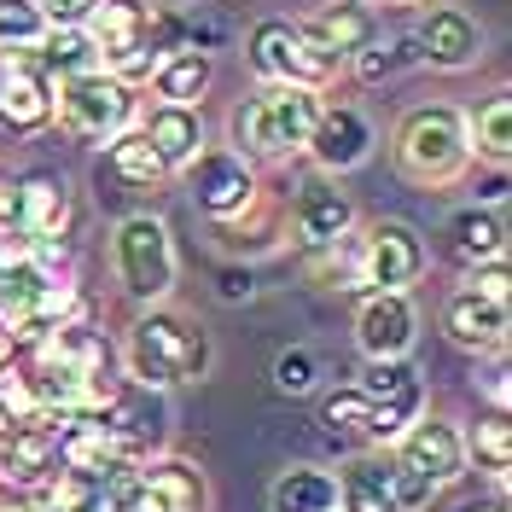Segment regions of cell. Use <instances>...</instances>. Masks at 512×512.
<instances>
[{
	"label": "cell",
	"instance_id": "1",
	"mask_svg": "<svg viewBox=\"0 0 512 512\" xmlns=\"http://www.w3.org/2000/svg\"><path fill=\"white\" fill-rule=\"evenodd\" d=\"M18 350L30 361V379L41 390L47 425L94 414V408H105L123 390L117 384V350L99 338L94 326H82V320H59L53 332H35Z\"/></svg>",
	"mask_w": 512,
	"mask_h": 512
},
{
	"label": "cell",
	"instance_id": "2",
	"mask_svg": "<svg viewBox=\"0 0 512 512\" xmlns=\"http://www.w3.org/2000/svg\"><path fill=\"white\" fill-rule=\"evenodd\" d=\"M315 88H291V82H262L251 99L233 105L227 117V146L239 152L245 163H291L303 158L309 146V128L320 117Z\"/></svg>",
	"mask_w": 512,
	"mask_h": 512
},
{
	"label": "cell",
	"instance_id": "3",
	"mask_svg": "<svg viewBox=\"0 0 512 512\" xmlns=\"http://www.w3.org/2000/svg\"><path fill=\"white\" fill-rule=\"evenodd\" d=\"M123 373L140 390H175V384H198L210 373V338L204 326L163 303H146V315L128 326L123 344Z\"/></svg>",
	"mask_w": 512,
	"mask_h": 512
},
{
	"label": "cell",
	"instance_id": "4",
	"mask_svg": "<svg viewBox=\"0 0 512 512\" xmlns=\"http://www.w3.org/2000/svg\"><path fill=\"white\" fill-rule=\"evenodd\" d=\"M390 163L408 187H454L472 169L466 146V111L460 105H414L390 134Z\"/></svg>",
	"mask_w": 512,
	"mask_h": 512
},
{
	"label": "cell",
	"instance_id": "5",
	"mask_svg": "<svg viewBox=\"0 0 512 512\" xmlns=\"http://www.w3.org/2000/svg\"><path fill=\"white\" fill-rule=\"evenodd\" d=\"M53 123H59L70 140H88V146L117 140L123 128L140 123L134 82L99 70V64L76 70V76H59V82H53Z\"/></svg>",
	"mask_w": 512,
	"mask_h": 512
},
{
	"label": "cell",
	"instance_id": "6",
	"mask_svg": "<svg viewBox=\"0 0 512 512\" xmlns=\"http://www.w3.org/2000/svg\"><path fill=\"white\" fill-rule=\"evenodd\" d=\"M82 30L94 41V64L123 76V82H146L152 64L169 53L158 41V6L152 0H99L82 18Z\"/></svg>",
	"mask_w": 512,
	"mask_h": 512
},
{
	"label": "cell",
	"instance_id": "7",
	"mask_svg": "<svg viewBox=\"0 0 512 512\" xmlns=\"http://www.w3.org/2000/svg\"><path fill=\"white\" fill-rule=\"evenodd\" d=\"M111 274H117V286H123L140 309H146V303H163V297L175 291V274H181L169 222L152 216V210L123 216L117 233H111Z\"/></svg>",
	"mask_w": 512,
	"mask_h": 512
},
{
	"label": "cell",
	"instance_id": "8",
	"mask_svg": "<svg viewBox=\"0 0 512 512\" xmlns=\"http://www.w3.org/2000/svg\"><path fill=\"white\" fill-rule=\"evenodd\" d=\"M245 59L262 82H291V88H315L326 94L332 76L344 70L338 59H326L309 35L297 30V18H262L251 35H245Z\"/></svg>",
	"mask_w": 512,
	"mask_h": 512
},
{
	"label": "cell",
	"instance_id": "9",
	"mask_svg": "<svg viewBox=\"0 0 512 512\" xmlns=\"http://www.w3.org/2000/svg\"><path fill=\"white\" fill-rule=\"evenodd\" d=\"M367 425H361V437L373 448H390L419 414H425V384H419L414 361L408 355H390V361H367Z\"/></svg>",
	"mask_w": 512,
	"mask_h": 512
},
{
	"label": "cell",
	"instance_id": "10",
	"mask_svg": "<svg viewBox=\"0 0 512 512\" xmlns=\"http://www.w3.org/2000/svg\"><path fill=\"white\" fill-rule=\"evenodd\" d=\"M181 175H187L192 204H198L210 222H233V216H245L256 198H262L256 163H245L233 146H204Z\"/></svg>",
	"mask_w": 512,
	"mask_h": 512
},
{
	"label": "cell",
	"instance_id": "11",
	"mask_svg": "<svg viewBox=\"0 0 512 512\" xmlns=\"http://www.w3.org/2000/svg\"><path fill=\"white\" fill-rule=\"evenodd\" d=\"M414 64H431V70H472L483 59V24L460 6V0H437L425 6L414 24Z\"/></svg>",
	"mask_w": 512,
	"mask_h": 512
},
{
	"label": "cell",
	"instance_id": "12",
	"mask_svg": "<svg viewBox=\"0 0 512 512\" xmlns=\"http://www.w3.org/2000/svg\"><path fill=\"white\" fill-rule=\"evenodd\" d=\"M373 146H379V128H373V117L361 111V105H350V99H320V117L315 128H309V158H315L320 175H350V169H361V163L373 158Z\"/></svg>",
	"mask_w": 512,
	"mask_h": 512
},
{
	"label": "cell",
	"instance_id": "13",
	"mask_svg": "<svg viewBox=\"0 0 512 512\" xmlns=\"http://www.w3.org/2000/svg\"><path fill=\"white\" fill-rule=\"evenodd\" d=\"M431 268V251L408 222H373L361 233V286L373 291H408Z\"/></svg>",
	"mask_w": 512,
	"mask_h": 512
},
{
	"label": "cell",
	"instance_id": "14",
	"mask_svg": "<svg viewBox=\"0 0 512 512\" xmlns=\"http://www.w3.org/2000/svg\"><path fill=\"white\" fill-rule=\"evenodd\" d=\"M0 128L12 140L53 128V76L30 53H0Z\"/></svg>",
	"mask_w": 512,
	"mask_h": 512
},
{
	"label": "cell",
	"instance_id": "15",
	"mask_svg": "<svg viewBox=\"0 0 512 512\" xmlns=\"http://www.w3.org/2000/svg\"><path fill=\"white\" fill-rule=\"evenodd\" d=\"M6 192H12V227L30 245L64 239V227H70V181L59 169H24Z\"/></svg>",
	"mask_w": 512,
	"mask_h": 512
},
{
	"label": "cell",
	"instance_id": "16",
	"mask_svg": "<svg viewBox=\"0 0 512 512\" xmlns=\"http://www.w3.org/2000/svg\"><path fill=\"white\" fill-rule=\"evenodd\" d=\"M390 454H396V460H408L414 472H425L437 489L460 483V472H466V437H460V425H454V419H437V414H419L414 425L390 443Z\"/></svg>",
	"mask_w": 512,
	"mask_h": 512
},
{
	"label": "cell",
	"instance_id": "17",
	"mask_svg": "<svg viewBox=\"0 0 512 512\" xmlns=\"http://www.w3.org/2000/svg\"><path fill=\"white\" fill-rule=\"evenodd\" d=\"M355 198L332 175H309L303 187H297V204H291V233L320 251V245H338V239H350L355 233Z\"/></svg>",
	"mask_w": 512,
	"mask_h": 512
},
{
	"label": "cell",
	"instance_id": "18",
	"mask_svg": "<svg viewBox=\"0 0 512 512\" xmlns=\"http://www.w3.org/2000/svg\"><path fill=\"white\" fill-rule=\"evenodd\" d=\"M419 315L408 291H373L355 315V350L367 361H390V355H414Z\"/></svg>",
	"mask_w": 512,
	"mask_h": 512
},
{
	"label": "cell",
	"instance_id": "19",
	"mask_svg": "<svg viewBox=\"0 0 512 512\" xmlns=\"http://www.w3.org/2000/svg\"><path fill=\"white\" fill-rule=\"evenodd\" d=\"M507 297H483V291L460 286L443 303V338L454 350H472V355H501L507 350Z\"/></svg>",
	"mask_w": 512,
	"mask_h": 512
},
{
	"label": "cell",
	"instance_id": "20",
	"mask_svg": "<svg viewBox=\"0 0 512 512\" xmlns=\"http://www.w3.org/2000/svg\"><path fill=\"white\" fill-rule=\"evenodd\" d=\"M297 30L315 41L326 59L350 64L373 35H379V18H373V6L367 0H320L315 12H303L297 18Z\"/></svg>",
	"mask_w": 512,
	"mask_h": 512
},
{
	"label": "cell",
	"instance_id": "21",
	"mask_svg": "<svg viewBox=\"0 0 512 512\" xmlns=\"http://www.w3.org/2000/svg\"><path fill=\"white\" fill-rule=\"evenodd\" d=\"M134 512H204V472L181 454H146Z\"/></svg>",
	"mask_w": 512,
	"mask_h": 512
},
{
	"label": "cell",
	"instance_id": "22",
	"mask_svg": "<svg viewBox=\"0 0 512 512\" xmlns=\"http://www.w3.org/2000/svg\"><path fill=\"white\" fill-rule=\"evenodd\" d=\"M140 134H146L152 152L169 163V175H181V169L204 152V117H198V105H169V99H158V105L140 117Z\"/></svg>",
	"mask_w": 512,
	"mask_h": 512
},
{
	"label": "cell",
	"instance_id": "23",
	"mask_svg": "<svg viewBox=\"0 0 512 512\" xmlns=\"http://www.w3.org/2000/svg\"><path fill=\"white\" fill-rule=\"evenodd\" d=\"M59 466V431L53 425H6L0 431V483L35 489Z\"/></svg>",
	"mask_w": 512,
	"mask_h": 512
},
{
	"label": "cell",
	"instance_id": "24",
	"mask_svg": "<svg viewBox=\"0 0 512 512\" xmlns=\"http://www.w3.org/2000/svg\"><path fill=\"white\" fill-rule=\"evenodd\" d=\"M152 94L169 99V105H198V99L210 94V82H216V64L210 53H198V47H169L158 64H152Z\"/></svg>",
	"mask_w": 512,
	"mask_h": 512
},
{
	"label": "cell",
	"instance_id": "25",
	"mask_svg": "<svg viewBox=\"0 0 512 512\" xmlns=\"http://www.w3.org/2000/svg\"><path fill=\"white\" fill-rule=\"evenodd\" d=\"M338 512H396L390 495V454H355L350 466L338 472Z\"/></svg>",
	"mask_w": 512,
	"mask_h": 512
},
{
	"label": "cell",
	"instance_id": "26",
	"mask_svg": "<svg viewBox=\"0 0 512 512\" xmlns=\"http://www.w3.org/2000/svg\"><path fill=\"white\" fill-rule=\"evenodd\" d=\"M448 251H454L460 268L489 262V256H507V222H501V210H478V204L454 210L448 216Z\"/></svg>",
	"mask_w": 512,
	"mask_h": 512
},
{
	"label": "cell",
	"instance_id": "27",
	"mask_svg": "<svg viewBox=\"0 0 512 512\" xmlns=\"http://www.w3.org/2000/svg\"><path fill=\"white\" fill-rule=\"evenodd\" d=\"M268 512H338V478L326 466H286L268 483Z\"/></svg>",
	"mask_w": 512,
	"mask_h": 512
},
{
	"label": "cell",
	"instance_id": "28",
	"mask_svg": "<svg viewBox=\"0 0 512 512\" xmlns=\"http://www.w3.org/2000/svg\"><path fill=\"white\" fill-rule=\"evenodd\" d=\"M105 169H111L123 187H163V181H169V163L152 152V140L140 134V123L123 128L117 140H105Z\"/></svg>",
	"mask_w": 512,
	"mask_h": 512
},
{
	"label": "cell",
	"instance_id": "29",
	"mask_svg": "<svg viewBox=\"0 0 512 512\" xmlns=\"http://www.w3.org/2000/svg\"><path fill=\"white\" fill-rule=\"evenodd\" d=\"M466 146L483 163H507L512 158V99L489 94L478 111H466Z\"/></svg>",
	"mask_w": 512,
	"mask_h": 512
},
{
	"label": "cell",
	"instance_id": "30",
	"mask_svg": "<svg viewBox=\"0 0 512 512\" xmlns=\"http://www.w3.org/2000/svg\"><path fill=\"white\" fill-rule=\"evenodd\" d=\"M0 425H47V408H41V390L30 379V361L12 344V355L0 361Z\"/></svg>",
	"mask_w": 512,
	"mask_h": 512
},
{
	"label": "cell",
	"instance_id": "31",
	"mask_svg": "<svg viewBox=\"0 0 512 512\" xmlns=\"http://www.w3.org/2000/svg\"><path fill=\"white\" fill-rule=\"evenodd\" d=\"M47 30L53 24L35 0H0V53H35Z\"/></svg>",
	"mask_w": 512,
	"mask_h": 512
},
{
	"label": "cell",
	"instance_id": "32",
	"mask_svg": "<svg viewBox=\"0 0 512 512\" xmlns=\"http://www.w3.org/2000/svg\"><path fill=\"white\" fill-rule=\"evenodd\" d=\"M35 53H41V70L59 82V76H76V70L94 64V41H88V30L76 24V30H47Z\"/></svg>",
	"mask_w": 512,
	"mask_h": 512
},
{
	"label": "cell",
	"instance_id": "33",
	"mask_svg": "<svg viewBox=\"0 0 512 512\" xmlns=\"http://www.w3.org/2000/svg\"><path fill=\"white\" fill-rule=\"evenodd\" d=\"M466 460H478L483 472H495V478H507L512 472V425L501 414L483 419L478 431L466 437Z\"/></svg>",
	"mask_w": 512,
	"mask_h": 512
},
{
	"label": "cell",
	"instance_id": "34",
	"mask_svg": "<svg viewBox=\"0 0 512 512\" xmlns=\"http://www.w3.org/2000/svg\"><path fill=\"white\" fill-rule=\"evenodd\" d=\"M320 425L332 431V437H361V425H367V390L361 384H344V390H332V396H320Z\"/></svg>",
	"mask_w": 512,
	"mask_h": 512
},
{
	"label": "cell",
	"instance_id": "35",
	"mask_svg": "<svg viewBox=\"0 0 512 512\" xmlns=\"http://www.w3.org/2000/svg\"><path fill=\"white\" fill-rule=\"evenodd\" d=\"M315 379H320V361H315V350H280L274 355V390L280 396H309L315 390Z\"/></svg>",
	"mask_w": 512,
	"mask_h": 512
},
{
	"label": "cell",
	"instance_id": "36",
	"mask_svg": "<svg viewBox=\"0 0 512 512\" xmlns=\"http://www.w3.org/2000/svg\"><path fill=\"white\" fill-rule=\"evenodd\" d=\"M390 495H396V512H425L443 489L425 478V472H414L408 460H396V454H390Z\"/></svg>",
	"mask_w": 512,
	"mask_h": 512
},
{
	"label": "cell",
	"instance_id": "37",
	"mask_svg": "<svg viewBox=\"0 0 512 512\" xmlns=\"http://www.w3.org/2000/svg\"><path fill=\"white\" fill-rule=\"evenodd\" d=\"M460 286L483 291V297H507V291H512V268H507V256H489V262H472Z\"/></svg>",
	"mask_w": 512,
	"mask_h": 512
},
{
	"label": "cell",
	"instance_id": "38",
	"mask_svg": "<svg viewBox=\"0 0 512 512\" xmlns=\"http://www.w3.org/2000/svg\"><path fill=\"white\" fill-rule=\"evenodd\" d=\"M35 6L47 12V24H53V30H76V24L94 12L99 0H35Z\"/></svg>",
	"mask_w": 512,
	"mask_h": 512
},
{
	"label": "cell",
	"instance_id": "39",
	"mask_svg": "<svg viewBox=\"0 0 512 512\" xmlns=\"http://www.w3.org/2000/svg\"><path fill=\"white\" fill-rule=\"evenodd\" d=\"M0 512H47L35 501L30 489H18V483H0Z\"/></svg>",
	"mask_w": 512,
	"mask_h": 512
},
{
	"label": "cell",
	"instance_id": "40",
	"mask_svg": "<svg viewBox=\"0 0 512 512\" xmlns=\"http://www.w3.org/2000/svg\"><path fill=\"white\" fill-rule=\"evenodd\" d=\"M0 222H12V192H6V181H0Z\"/></svg>",
	"mask_w": 512,
	"mask_h": 512
},
{
	"label": "cell",
	"instance_id": "41",
	"mask_svg": "<svg viewBox=\"0 0 512 512\" xmlns=\"http://www.w3.org/2000/svg\"><path fill=\"white\" fill-rule=\"evenodd\" d=\"M6 355H12V332H6V326H0V361H6Z\"/></svg>",
	"mask_w": 512,
	"mask_h": 512
},
{
	"label": "cell",
	"instance_id": "42",
	"mask_svg": "<svg viewBox=\"0 0 512 512\" xmlns=\"http://www.w3.org/2000/svg\"><path fill=\"white\" fill-rule=\"evenodd\" d=\"M379 6H414V0H379Z\"/></svg>",
	"mask_w": 512,
	"mask_h": 512
},
{
	"label": "cell",
	"instance_id": "43",
	"mask_svg": "<svg viewBox=\"0 0 512 512\" xmlns=\"http://www.w3.org/2000/svg\"><path fill=\"white\" fill-rule=\"evenodd\" d=\"M472 512H501V507H472Z\"/></svg>",
	"mask_w": 512,
	"mask_h": 512
}]
</instances>
